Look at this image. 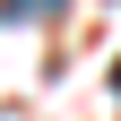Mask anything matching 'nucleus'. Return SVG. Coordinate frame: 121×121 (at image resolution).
I'll use <instances>...</instances> for the list:
<instances>
[{
  "instance_id": "obj_1",
  "label": "nucleus",
  "mask_w": 121,
  "mask_h": 121,
  "mask_svg": "<svg viewBox=\"0 0 121 121\" xmlns=\"http://www.w3.org/2000/svg\"><path fill=\"white\" fill-rule=\"evenodd\" d=\"M52 9H60V0H0V17H17V26L26 17H52Z\"/></svg>"
},
{
  "instance_id": "obj_2",
  "label": "nucleus",
  "mask_w": 121,
  "mask_h": 121,
  "mask_svg": "<svg viewBox=\"0 0 121 121\" xmlns=\"http://www.w3.org/2000/svg\"><path fill=\"white\" fill-rule=\"evenodd\" d=\"M112 95H121V60H112Z\"/></svg>"
}]
</instances>
